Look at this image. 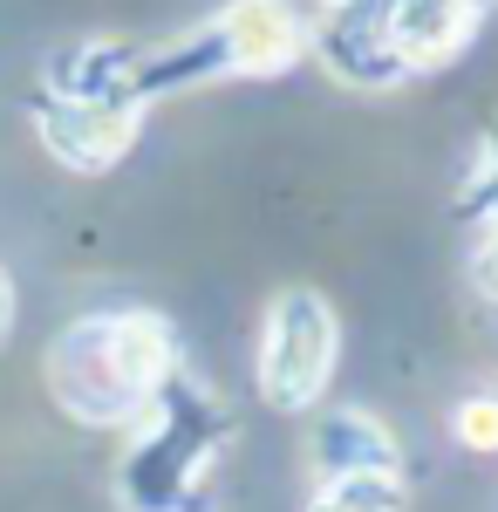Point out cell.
<instances>
[{
	"label": "cell",
	"mask_w": 498,
	"mask_h": 512,
	"mask_svg": "<svg viewBox=\"0 0 498 512\" xmlns=\"http://www.w3.org/2000/svg\"><path fill=\"white\" fill-rule=\"evenodd\" d=\"M198 41H205V62H212V82L219 76H280L294 55L307 48V28L301 14L287 7V0H226L205 28H198Z\"/></svg>",
	"instance_id": "cell-6"
},
{
	"label": "cell",
	"mask_w": 498,
	"mask_h": 512,
	"mask_svg": "<svg viewBox=\"0 0 498 512\" xmlns=\"http://www.w3.org/2000/svg\"><path fill=\"white\" fill-rule=\"evenodd\" d=\"M335 355H342L335 301L321 287H280L267 301V315H260V355H253L260 396L273 410H314L328 396Z\"/></svg>",
	"instance_id": "cell-5"
},
{
	"label": "cell",
	"mask_w": 498,
	"mask_h": 512,
	"mask_svg": "<svg viewBox=\"0 0 498 512\" xmlns=\"http://www.w3.org/2000/svg\"><path fill=\"white\" fill-rule=\"evenodd\" d=\"M464 219L478 226V246H492L498 239V123L485 130V144H478V158H471V171H464Z\"/></svg>",
	"instance_id": "cell-9"
},
{
	"label": "cell",
	"mask_w": 498,
	"mask_h": 512,
	"mask_svg": "<svg viewBox=\"0 0 498 512\" xmlns=\"http://www.w3.org/2000/svg\"><path fill=\"white\" fill-rule=\"evenodd\" d=\"M478 287L498 301V239H492V246H478Z\"/></svg>",
	"instance_id": "cell-12"
},
{
	"label": "cell",
	"mask_w": 498,
	"mask_h": 512,
	"mask_svg": "<svg viewBox=\"0 0 498 512\" xmlns=\"http://www.w3.org/2000/svg\"><path fill=\"white\" fill-rule=\"evenodd\" d=\"M171 376H178V342L164 315H144V308L82 315L41 355V383L55 396V410L96 431H123Z\"/></svg>",
	"instance_id": "cell-1"
},
{
	"label": "cell",
	"mask_w": 498,
	"mask_h": 512,
	"mask_svg": "<svg viewBox=\"0 0 498 512\" xmlns=\"http://www.w3.org/2000/svg\"><path fill=\"white\" fill-rule=\"evenodd\" d=\"M14 321H21V301H14V274L0 267V342L14 335Z\"/></svg>",
	"instance_id": "cell-11"
},
{
	"label": "cell",
	"mask_w": 498,
	"mask_h": 512,
	"mask_svg": "<svg viewBox=\"0 0 498 512\" xmlns=\"http://www.w3.org/2000/svg\"><path fill=\"white\" fill-rule=\"evenodd\" d=\"M485 21V0H355L321 14V55L348 82H410L458 62Z\"/></svg>",
	"instance_id": "cell-3"
},
{
	"label": "cell",
	"mask_w": 498,
	"mask_h": 512,
	"mask_svg": "<svg viewBox=\"0 0 498 512\" xmlns=\"http://www.w3.org/2000/svg\"><path fill=\"white\" fill-rule=\"evenodd\" d=\"M226 444L232 431L212 410V396L185 376H171L130 417V458L116 472V492L130 499V512H198V485L212 478Z\"/></svg>",
	"instance_id": "cell-4"
},
{
	"label": "cell",
	"mask_w": 498,
	"mask_h": 512,
	"mask_svg": "<svg viewBox=\"0 0 498 512\" xmlns=\"http://www.w3.org/2000/svg\"><path fill=\"white\" fill-rule=\"evenodd\" d=\"M410 492H403V472H328L314 478V499L307 512H403Z\"/></svg>",
	"instance_id": "cell-8"
},
{
	"label": "cell",
	"mask_w": 498,
	"mask_h": 512,
	"mask_svg": "<svg viewBox=\"0 0 498 512\" xmlns=\"http://www.w3.org/2000/svg\"><path fill=\"white\" fill-rule=\"evenodd\" d=\"M314 478L328 472H403L396 465V437L383 431V417H369V410H335V417H321V431H314Z\"/></svg>",
	"instance_id": "cell-7"
},
{
	"label": "cell",
	"mask_w": 498,
	"mask_h": 512,
	"mask_svg": "<svg viewBox=\"0 0 498 512\" xmlns=\"http://www.w3.org/2000/svg\"><path fill=\"white\" fill-rule=\"evenodd\" d=\"M451 437L464 451H498V396H464L451 417Z\"/></svg>",
	"instance_id": "cell-10"
},
{
	"label": "cell",
	"mask_w": 498,
	"mask_h": 512,
	"mask_svg": "<svg viewBox=\"0 0 498 512\" xmlns=\"http://www.w3.org/2000/svg\"><path fill=\"white\" fill-rule=\"evenodd\" d=\"M151 117L144 96V69L137 48L123 41H76L48 62V89H41V144L69 171H110L130 158L137 130Z\"/></svg>",
	"instance_id": "cell-2"
}]
</instances>
